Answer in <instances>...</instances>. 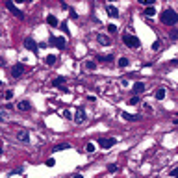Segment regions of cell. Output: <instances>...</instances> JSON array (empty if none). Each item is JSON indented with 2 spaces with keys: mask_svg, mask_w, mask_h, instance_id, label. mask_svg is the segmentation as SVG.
Here are the masks:
<instances>
[{
  "mask_svg": "<svg viewBox=\"0 0 178 178\" xmlns=\"http://www.w3.org/2000/svg\"><path fill=\"white\" fill-rule=\"evenodd\" d=\"M160 21L165 24V26H175V24L178 22V15L175 9H163V13H161V17H160Z\"/></svg>",
  "mask_w": 178,
  "mask_h": 178,
  "instance_id": "obj_1",
  "label": "cell"
},
{
  "mask_svg": "<svg viewBox=\"0 0 178 178\" xmlns=\"http://www.w3.org/2000/svg\"><path fill=\"white\" fill-rule=\"evenodd\" d=\"M123 43L126 45V47H130V48H139V39L135 37V35H132V34H124L123 35Z\"/></svg>",
  "mask_w": 178,
  "mask_h": 178,
  "instance_id": "obj_2",
  "label": "cell"
},
{
  "mask_svg": "<svg viewBox=\"0 0 178 178\" xmlns=\"http://www.w3.org/2000/svg\"><path fill=\"white\" fill-rule=\"evenodd\" d=\"M48 43L52 45V47H56V48H59V50H63L65 47H67V39H65V37H56V35H50Z\"/></svg>",
  "mask_w": 178,
  "mask_h": 178,
  "instance_id": "obj_3",
  "label": "cell"
},
{
  "mask_svg": "<svg viewBox=\"0 0 178 178\" xmlns=\"http://www.w3.org/2000/svg\"><path fill=\"white\" fill-rule=\"evenodd\" d=\"M24 48L30 50V52H34V54H37V52H39V45L35 43V39H34V37H30V35H28L26 39H24Z\"/></svg>",
  "mask_w": 178,
  "mask_h": 178,
  "instance_id": "obj_4",
  "label": "cell"
},
{
  "mask_svg": "<svg viewBox=\"0 0 178 178\" xmlns=\"http://www.w3.org/2000/svg\"><path fill=\"white\" fill-rule=\"evenodd\" d=\"M85 121H87L85 110H84V108H76V111H74V123H76V124H84Z\"/></svg>",
  "mask_w": 178,
  "mask_h": 178,
  "instance_id": "obj_5",
  "label": "cell"
},
{
  "mask_svg": "<svg viewBox=\"0 0 178 178\" xmlns=\"http://www.w3.org/2000/svg\"><path fill=\"white\" fill-rule=\"evenodd\" d=\"M6 8H8V9H9V11H11V13H13L17 19H21V21L24 19V13H22V11H21V9H19L17 6H15V4L11 2V0H8V2H6Z\"/></svg>",
  "mask_w": 178,
  "mask_h": 178,
  "instance_id": "obj_6",
  "label": "cell"
},
{
  "mask_svg": "<svg viewBox=\"0 0 178 178\" xmlns=\"http://www.w3.org/2000/svg\"><path fill=\"white\" fill-rule=\"evenodd\" d=\"M115 143H117L115 137H100V139H98V145L102 147L104 150H106V149H111V147H113Z\"/></svg>",
  "mask_w": 178,
  "mask_h": 178,
  "instance_id": "obj_7",
  "label": "cell"
},
{
  "mask_svg": "<svg viewBox=\"0 0 178 178\" xmlns=\"http://www.w3.org/2000/svg\"><path fill=\"white\" fill-rule=\"evenodd\" d=\"M24 73H26V67H24L22 63H17V65L11 69V76H13V78H21Z\"/></svg>",
  "mask_w": 178,
  "mask_h": 178,
  "instance_id": "obj_8",
  "label": "cell"
},
{
  "mask_svg": "<svg viewBox=\"0 0 178 178\" xmlns=\"http://www.w3.org/2000/svg\"><path fill=\"white\" fill-rule=\"evenodd\" d=\"M15 137H17V141H21V143H30V134L26 130H17V134H15Z\"/></svg>",
  "mask_w": 178,
  "mask_h": 178,
  "instance_id": "obj_9",
  "label": "cell"
},
{
  "mask_svg": "<svg viewBox=\"0 0 178 178\" xmlns=\"http://www.w3.org/2000/svg\"><path fill=\"white\" fill-rule=\"evenodd\" d=\"M96 41L102 45V47H110V45H111V39L108 37V35H104V34H98V35H96Z\"/></svg>",
  "mask_w": 178,
  "mask_h": 178,
  "instance_id": "obj_10",
  "label": "cell"
},
{
  "mask_svg": "<svg viewBox=\"0 0 178 178\" xmlns=\"http://www.w3.org/2000/svg\"><path fill=\"white\" fill-rule=\"evenodd\" d=\"M106 13H108L110 17H113V19L119 17V9H117L113 4H106Z\"/></svg>",
  "mask_w": 178,
  "mask_h": 178,
  "instance_id": "obj_11",
  "label": "cell"
},
{
  "mask_svg": "<svg viewBox=\"0 0 178 178\" xmlns=\"http://www.w3.org/2000/svg\"><path fill=\"white\" fill-rule=\"evenodd\" d=\"M121 117L126 119V121H130V123H135V121L141 119V115H132V113H128V111H121Z\"/></svg>",
  "mask_w": 178,
  "mask_h": 178,
  "instance_id": "obj_12",
  "label": "cell"
},
{
  "mask_svg": "<svg viewBox=\"0 0 178 178\" xmlns=\"http://www.w3.org/2000/svg\"><path fill=\"white\" fill-rule=\"evenodd\" d=\"M17 110L19 111H30L32 110V104H30V100H21V102L17 104Z\"/></svg>",
  "mask_w": 178,
  "mask_h": 178,
  "instance_id": "obj_13",
  "label": "cell"
},
{
  "mask_svg": "<svg viewBox=\"0 0 178 178\" xmlns=\"http://www.w3.org/2000/svg\"><path fill=\"white\" fill-rule=\"evenodd\" d=\"M132 91H134L135 95L143 93V91H145V84H143V82H135V84H134V87H132Z\"/></svg>",
  "mask_w": 178,
  "mask_h": 178,
  "instance_id": "obj_14",
  "label": "cell"
},
{
  "mask_svg": "<svg viewBox=\"0 0 178 178\" xmlns=\"http://www.w3.org/2000/svg\"><path fill=\"white\" fill-rule=\"evenodd\" d=\"M47 22H48V24H50V26H52V28H56V26H58V24H59L58 17H54V15H48V17H47Z\"/></svg>",
  "mask_w": 178,
  "mask_h": 178,
  "instance_id": "obj_15",
  "label": "cell"
},
{
  "mask_svg": "<svg viewBox=\"0 0 178 178\" xmlns=\"http://www.w3.org/2000/svg\"><path fill=\"white\" fill-rule=\"evenodd\" d=\"M165 93H167V89H163V87H161V89H158L156 93H154L156 100H163V98H165Z\"/></svg>",
  "mask_w": 178,
  "mask_h": 178,
  "instance_id": "obj_16",
  "label": "cell"
},
{
  "mask_svg": "<svg viewBox=\"0 0 178 178\" xmlns=\"http://www.w3.org/2000/svg\"><path fill=\"white\" fill-rule=\"evenodd\" d=\"M65 149H71V143H61V145H56L54 147V152H61Z\"/></svg>",
  "mask_w": 178,
  "mask_h": 178,
  "instance_id": "obj_17",
  "label": "cell"
},
{
  "mask_svg": "<svg viewBox=\"0 0 178 178\" xmlns=\"http://www.w3.org/2000/svg\"><path fill=\"white\" fill-rule=\"evenodd\" d=\"M117 65H119V67H128V65H130V59L128 58H119V61H117Z\"/></svg>",
  "mask_w": 178,
  "mask_h": 178,
  "instance_id": "obj_18",
  "label": "cell"
},
{
  "mask_svg": "<svg viewBox=\"0 0 178 178\" xmlns=\"http://www.w3.org/2000/svg\"><path fill=\"white\" fill-rule=\"evenodd\" d=\"M98 61H104V63H110V61H113V56L111 54H108V56H98Z\"/></svg>",
  "mask_w": 178,
  "mask_h": 178,
  "instance_id": "obj_19",
  "label": "cell"
},
{
  "mask_svg": "<svg viewBox=\"0 0 178 178\" xmlns=\"http://www.w3.org/2000/svg\"><path fill=\"white\" fill-rule=\"evenodd\" d=\"M63 84H65V78H63V76H59V78H56L54 82H52L54 87H59V85H63Z\"/></svg>",
  "mask_w": 178,
  "mask_h": 178,
  "instance_id": "obj_20",
  "label": "cell"
},
{
  "mask_svg": "<svg viewBox=\"0 0 178 178\" xmlns=\"http://www.w3.org/2000/svg\"><path fill=\"white\" fill-rule=\"evenodd\" d=\"M152 15H156V8L154 6H150V8L145 9V17H152Z\"/></svg>",
  "mask_w": 178,
  "mask_h": 178,
  "instance_id": "obj_21",
  "label": "cell"
},
{
  "mask_svg": "<svg viewBox=\"0 0 178 178\" xmlns=\"http://www.w3.org/2000/svg\"><path fill=\"white\" fill-rule=\"evenodd\" d=\"M85 69H87V71H95L96 69V61H91V59H89V61H85Z\"/></svg>",
  "mask_w": 178,
  "mask_h": 178,
  "instance_id": "obj_22",
  "label": "cell"
},
{
  "mask_svg": "<svg viewBox=\"0 0 178 178\" xmlns=\"http://www.w3.org/2000/svg\"><path fill=\"white\" fill-rule=\"evenodd\" d=\"M45 61H47V65H54V63H56V56H54V54H48Z\"/></svg>",
  "mask_w": 178,
  "mask_h": 178,
  "instance_id": "obj_23",
  "label": "cell"
},
{
  "mask_svg": "<svg viewBox=\"0 0 178 178\" xmlns=\"http://www.w3.org/2000/svg\"><path fill=\"white\" fill-rule=\"evenodd\" d=\"M4 98H6V100H11V98H13V89H6V91H4Z\"/></svg>",
  "mask_w": 178,
  "mask_h": 178,
  "instance_id": "obj_24",
  "label": "cell"
},
{
  "mask_svg": "<svg viewBox=\"0 0 178 178\" xmlns=\"http://www.w3.org/2000/svg\"><path fill=\"white\" fill-rule=\"evenodd\" d=\"M137 2H139L141 6H145V8H150L152 4H154V0H137Z\"/></svg>",
  "mask_w": 178,
  "mask_h": 178,
  "instance_id": "obj_25",
  "label": "cell"
},
{
  "mask_svg": "<svg viewBox=\"0 0 178 178\" xmlns=\"http://www.w3.org/2000/svg\"><path fill=\"white\" fill-rule=\"evenodd\" d=\"M119 171V167H117L115 163H111V165H108V172H111V175H113V172H117Z\"/></svg>",
  "mask_w": 178,
  "mask_h": 178,
  "instance_id": "obj_26",
  "label": "cell"
},
{
  "mask_svg": "<svg viewBox=\"0 0 178 178\" xmlns=\"http://www.w3.org/2000/svg\"><path fill=\"white\" fill-rule=\"evenodd\" d=\"M137 104H139V96H132V98H130V106H137Z\"/></svg>",
  "mask_w": 178,
  "mask_h": 178,
  "instance_id": "obj_27",
  "label": "cell"
},
{
  "mask_svg": "<svg viewBox=\"0 0 178 178\" xmlns=\"http://www.w3.org/2000/svg\"><path fill=\"white\" fill-rule=\"evenodd\" d=\"M85 152H95V143H87V145H85Z\"/></svg>",
  "mask_w": 178,
  "mask_h": 178,
  "instance_id": "obj_28",
  "label": "cell"
},
{
  "mask_svg": "<svg viewBox=\"0 0 178 178\" xmlns=\"http://www.w3.org/2000/svg\"><path fill=\"white\" fill-rule=\"evenodd\" d=\"M56 165V160H54V158H48V160H47V167H54Z\"/></svg>",
  "mask_w": 178,
  "mask_h": 178,
  "instance_id": "obj_29",
  "label": "cell"
},
{
  "mask_svg": "<svg viewBox=\"0 0 178 178\" xmlns=\"http://www.w3.org/2000/svg\"><path fill=\"white\" fill-rule=\"evenodd\" d=\"M152 48H154V50H160V48H161V43H160V41H154V45H152Z\"/></svg>",
  "mask_w": 178,
  "mask_h": 178,
  "instance_id": "obj_30",
  "label": "cell"
},
{
  "mask_svg": "<svg viewBox=\"0 0 178 178\" xmlns=\"http://www.w3.org/2000/svg\"><path fill=\"white\" fill-rule=\"evenodd\" d=\"M171 176H172V178H178V167H175V169L171 171Z\"/></svg>",
  "mask_w": 178,
  "mask_h": 178,
  "instance_id": "obj_31",
  "label": "cell"
},
{
  "mask_svg": "<svg viewBox=\"0 0 178 178\" xmlns=\"http://www.w3.org/2000/svg\"><path fill=\"white\" fill-rule=\"evenodd\" d=\"M69 13H71V19H76V17H78V15H76V11H74L73 8H69Z\"/></svg>",
  "mask_w": 178,
  "mask_h": 178,
  "instance_id": "obj_32",
  "label": "cell"
},
{
  "mask_svg": "<svg viewBox=\"0 0 178 178\" xmlns=\"http://www.w3.org/2000/svg\"><path fill=\"white\" fill-rule=\"evenodd\" d=\"M108 30H110L111 34H115V32H117V26H115V24H110V26H108Z\"/></svg>",
  "mask_w": 178,
  "mask_h": 178,
  "instance_id": "obj_33",
  "label": "cell"
},
{
  "mask_svg": "<svg viewBox=\"0 0 178 178\" xmlns=\"http://www.w3.org/2000/svg\"><path fill=\"white\" fill-rule=\"evenodd\" d=\"M6 117H8V113H6V111H4L2 108H0V121H2V119H6Z\"/></svg>",
  "mask_w": 178,
  "mask_h": 178,
  "instance_id": "obj_34",
  "label": "cell"
},
{
  "mask_svg": "<svg viewBox=\"0 0 178 178\" xmlns=\"http://www.w3.org/2000/svg\"><path fill=\"white\" fill-rule=\"evenodd\" d=\"M178 37V32H176V30H172V32H171V39H176Z\"/></svg>",
  "mask_w": 178,
  "mask_h": 178,
  "instance_id": "obj_35",
  "label": "cell"
},
{
  "mask_svg": "<svg viewBox=\"0 0 178 178\" xmlns=\"http://www.w3.org/2000/svg\"><path fill=\"white\" fill-rule=\"evenodd\" d=\"M63 117H67V119H69V117H71V111H69V110H65V111H63Z\"/></svg>",
  "mask_w": 178,
  "mask_h": 178,
  "instance_id": "obj_36",
  "label": "cell"
},
{
  "mask_svg": "<svg viewBox=\"0 0 178 178\" xmlns=\"http://www.w3.org/2000/svg\"><path fill=\"white\" fill-rule=\"evenodd\" d=\"M172 123H175V124H178V115L175 117V119H172Z\"/></svg>",
  "mask_w": 178,
  "mask_h": 178,
  "instance_id": "obj_37",
  "label": "cell"
},
{
  "mask_svg": "<svg viewBox=\"0 0 178 178\" xmlns=\"http://www.w3.org/2000/svg\"><path fill=\"white\" fill-rule=\"evenodd\" d=\"M71 178H82V175H74V176H71Z\"/></svg>",
  "mask_w": 178,
  "mask_h": 178,
  "instance_id": "obj_38",
  "label": "cell"
},
{
  "mask_svg": "<svg viewBox=\"0 0 178 178\" xmlns=\"http://www.w3.org/2000/svg\"><path fill=\"white\" fill-rule=\"evenodd\" d=\"M4 63H6V61H4V59H0V67H4Z\"/></svg>",
  "mask_w": 178,
  "mask_h": 178,
  "instance_id": "obj_39",
  "label": "cell"
},
{
  "mask_svg": "<svg viewBox=\"0 0 178 178\" xmlns=\"http://www.w3.org/2000/svg\"><path fill=\"white\" fill-rule=\"evenodd\" d=\"M0 85H2V82H0Z\"/></svg>",
  "mask_w": 178,
  "mask_h": 178,
  "instance_id": "obj_40",
  "label": "cell"
}]
</instances>
